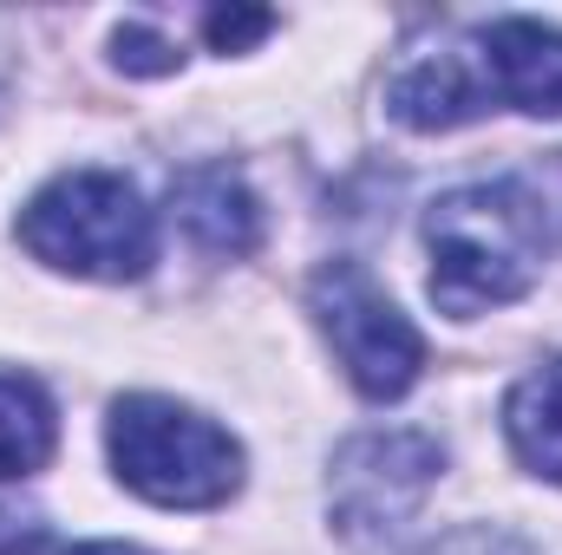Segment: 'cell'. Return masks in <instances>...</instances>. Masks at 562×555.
<instances>
[{"label":"cell","mask_w":562,"mask_h":555,"mask_svg":"<svg viewBox=\"0 0 562 555\" xmlns=\"http://www.w3.org/2000/svg\"><path fill=\"white\" fill-rule=\"evenodd\" d=\"M269 26H276V13H262V7H243V13H210V20H203V33H210V46H216V53H243V46H256Z\"/></svg>","instance_id":"12"},{"label":"cell","mask_w":562,"mask_h":555,"mask_svg":"<svg viewBox=\"0 0 562 555\" xmlns=\"http://www.w3.org/2000/svg\"><path fill=\"white\" fill-rule=\"evenodd\" d=\"M112 59H119L125 72H144V79H157V72H177V66H183V53H177V46H170L164 33L138 26V20L112 33Z\"/></svg>","instance_id":"10"},{"label":"cell","mask_w":562,"mask_h":555,"mask_svg":"<svg viewBox=\"0 0 562 555\" xmlns=\"http://www.w3.org/2000/svg\"><path fill=\"white\" fill-rule=\"evenodd\" d=\"M105 451L125 490L157 510H216L243 490V444L216 418L164 393H132L105 418Z\"/></svg>","instance_id":"3"},{"label":"cell","mask_w":562,"mask_h":555,"mask_svg":"<svg viewBox=\"0 0 562 555\" xmlns=\"http://www.w3.org/2000/svg\"><path fill=\"white\" fill-rule=\"evenodd\" d=\"M413 555H537V550L524 536L497 530V523H464V530H445V536L419 543Z\"/></svg>","instance_id":"11"},{"label":"cell","mask_w":562,"mask_h":555,"mask_svg":"<svg viewBox=\"0 0 562 555\" xmlns=\"http://www.w3.org/2000/svg\"><path fill=\"white\" fill-rule=\"evenodd\" d=\"M20 249L79 281H138L157 262V216L112 170H66L20 209Z\"/></svg>","instance_id":"4"},{"label":"cell","mask_w":562,"mask_h":555,"mask_svg":"<svg viewBox=\"0 0 562 555\" xmlns=\"http://www.w3.org/2000/svg\"><path fill=\"white\" fill-rule=\"evenodd\" d=\"M445 471V444L425 431H360L327 464V517L347 543H380L419 517Z\"/></svg>","instance_id":"6"},{"label":"cell","mask_w":562,"mask_h":555,"mask_svg":"<svg viewBox=\"0 0 562 555\" xmlns=\"http://www.w3.org/2000/svg\"><path fill=\"white\" fill-rule=\"evenodd\" d=\"M425 249H431V301L451 320H477L491 307L524 301L543 275V256H557L524 170L438 196L425 209Z\"/></svg>","instance_id":"2"},{"label":"cell","mask_w":562,"mask_h":555,"mask_svg":"<svg viewBox=\"0 0 562 555\" xmlns=\"http://www.w3.org/2000/svg\"><path fill=\"white\" fill-rule=\"evenodd\" d=\"M72 555H144V550H132V543H86V550H72Z\"/></svg>","instance_id":"14"},{"label":"cell","mask_w":562,"mask_h":555,"mask_svg":"<svg viewBox=\"0 0 562 555\" xmlns=\"http://www.w3.org/2000/svg\"><path fill=\"white\" fill-rule=\"evenodd\" d=\"M562 118V26L543 20H491L445 46H425L386 86V112L406 132H458L484 112Z\"/></svg>","instance_id":"1"},{"label":"cell","mask_w":562,"mask_h":555,"mask_svg":"<svg viewBox=\"0 0 562 555\" xmlns=\"http://www.w3.org/2000/svg\"><path fill=\"white\" fill-rule=\"evenodd\" d=\"M59 444V412L46 399L40 380L26 373H0V484L33 477Z\"/></svg>","instance_id":"9"},{"label":"cell","mask_w":562,"mask_h":555,"mask_svg":"<svg viewBox=\"0 0 562 555\" xmlns=\"http://www.w3.org/2000/svg\"><path fill=\"white\" fill-rule=\"evenodd\" d=\"M504 438L517 464L543 484H562V353L550 366L524 373L504 399Z\"/></svg>","instance_id":"8"},{"label":"cell","mask_w":562,"mask_h":555,"mask_svg":"<svg viewBox=\"0 0 562 555\" xmlns=\"http://www.w3.org/2000/svg\"><path fill=\"white\" fill-rule=\"evenodd\" d=\"M40 543H46V523L33 510H7L0 503V555H33Z\"/></svg>","instance_id":"13"},{"label":"cell","mask_w":562,"mask_h":555,"mask_svg":"<svg viewBox=\"0 0 562 555\" xmlns=\"http://www.w3.org/2000/svg\"><path fill=\"white\" fill-rule=\"evenodd\" d=\"M170 216L210 249V256H249L262 242V203L229 163H196L170 183Z\"/></svg>","instance_id":"7"},{"label":"cell","mask_w":562,"mask_h":555,"mask_svg":"<svg viewBox=\"0 0 562 555\" xmlns=\"http://www.w3.org/2000/svg\"><path fill=\"white\" fill-rule=\"evenodd\" d=\"M307 314L327 333L340 373L367 399L386 406V399L413 393V380H419V366H425V340L360 262H327L321 275L307 281Z\"/></svg>","instance_id":"5"}]
</instances>
